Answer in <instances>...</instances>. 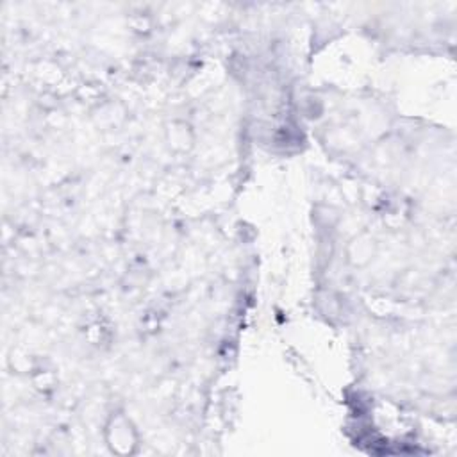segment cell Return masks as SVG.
Segmentation results:
<instances>
[{
	"instance_id": "1",
	"label": "cell",
	"mask_w": 457,
	"mask_h": 457,
	"mask_svg": "<svg viewBox=\"0 0 457 457\" xmlns=\"http://www.w3.org/2000/svg\"><path fill=\"white\" fill-rule=\"evenodd\" d=\"M105 445L111 453L134 455L139 450V436L134 423L121 412L111 416L105 425Z\"/></svg>"
}]
</instances>
